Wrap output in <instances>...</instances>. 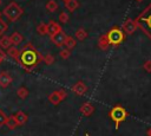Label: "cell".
I'll use <instances>...</instances> for the list:
<instances>
[{
    "mask_svg": "<svg viewBox=\"0 0 151 136\" xmlns=\"http://www.w3.org/2000/svg\"><path fill=\"white\" fill-rule=\"evenodd\" d=\"M109 45H110V43H109V40H107V37H106V35H101V37L99 38V40H98V46H99L101 50H106V48L109 47Z\"/></svg>",
    "mask_w": 151,
    "mask_h": 136,
    "instance_id": "19",
    "label": "cell"
},
{
    "mask_svg": "<svg viewBox=\"0 0 151 136\" xmlns=\"http://www.w3.org/2000/svg\"><path fill=\"white\" fill-rule=\"evenodd\" d=\"M110 118L116 123V129L119 128L120 122H123L127 117V111L122 105H114L110 111Z\"/></svg>",
    "mask_w": 151,
    "mask_h": 136,
    "instance_id": "4",
    "label": "cell"
},
{
    "mask_svg": "<svg viewBox=\"0 0 151 136\" xmlns=\"http://www.w3.org/2000/svg\"><path fill=\"white\" fill-rule=\"evenodd\" d=\"M24 13V9L17 4V2H11L8 4L5 9H4V14L5 17L9 20V21H15L20 18V15Z\"/></svg>",
    "mask_w": 151,
    "mask_h": 136,
    "instance_id": "3",
    "label": "cell"
},
{
    "mask_svg": "<svg viewBox=\"0 0 151 136\" xmlns=\"http://www.w3.org/2000/svg\"><path fill=\"white\" fill-rule=\"evenodd\" d=\"M37 31H38V33H39L40 35L46 34V33H47V24L40 22V24L38 25V27H37Z\"/></svg>",
    "mask_w": 151,
    "mask_h": 136,
    "instance_id": "24",
    "label": "cell"
},
{
    "mask_svg": "<svg viewBox=\"0 0 151 136\" xmlns=\"http://www.w3.org/2000/svg\"><path fill=\"white\" fill-rule=\"evenodd\" d=\"M146 135H147V136H151V127L146 130Z\"/></svg>",
    "mask_w": 151,
    "mask_h": 136,
    "instance_id": "32",
    "label": "cell"
},
{
    "mask_svg": "<svg viewBox=\"0 0 151 136\" xmlns=\"http://www.w3.org/2000/svg\"><path fill=\"white\" fill-rule=\"evenodd\" d=\"M11 45H12V43H11L9 37L5 35V37H1V38H0V48L7 50L8 47H11Z\"/></svg>",
    "mask_w": 151,
    "mask_h": 136,
    "instance_id": "18",
    "label": "cell"
},
{
    "mask_svg": "<svg viewBox=\"0 0 151 136\" xmlns=\"http://www.w3.org/2000/svg\"><path fill=\"white\" fill-rule=\"evenodd\" d=\"M72 91H73L76 95H78V96H83V95L87 91V86H86L83 82H77V83L72 86Z\"/></svg>",
    "mask_w": 151,
    "mask_h": 136,
    "instance_id": "9",
    "label": "cell"
},
{
    "mask_svg": "<svg viewBox=\"0 0 151 136\" xmlns=\"http://www.w3.org/2000/svg\"><path fill=\"white\" fill-rule=\"evenodd\" d=\"M0 5H1V0H0Z\"/></svg>",
    "mask_w": 151,
    "mask_h": 136,
    "instance_id": "34",
    "label": "cell"
},
{
    "mask_svg": "<svg viewBox=\"0 0 151 136\" xmlns=\"http://www.w3.org/2000/svg\"><path fill=\"white\" fill-rule=\"evenodd\" d=\"M136 24L151 39V4L140 13V15L136 20Z\"/></svg>",
    "mask_w": 151,
    "mask_h": 136,
    "instance_id": "2",
    "label": "cell"
},
{
    "mask_svg": "<svg viewBox=\"0 0 151 136\" xmlns=\"http://www.w3.org/2000/svg\"><path fill=\"white\" fill-rule=\"evenodd\" d=\"M64 1H67V0H64Z\"/></svg>",
    "mask_w": 151,
    "mask_h": 136,
    "instance_id": "36",
    "label": "cell"
},
{
    "mask_svg": "<svg viewBox=\"0 0 151 136\" xmlns=\"http://www.w3.org/2000/svg\"><path fill=\"white\" fill-rule=\"evenodd\" d=\"M59 56H60L63 59H67V58L71 56V52H70L68 48H64V50H61V51L59 52Z\"/></svg>",
    "mask_w": 151,
    "mask_h": 136,
    "instance_id": "27",
    "label": "cell"
},
{
    "mask_svg": "<svg viewBox=\"0 0 151 136\" xmlns=\"http://www.w3.org/2000/svg\"><path fill=\"white\" fill-rule=\"evenodd\" d=\"M59 31H61V27H60V25L57 24L55 21L51 20V21L47 24V33H48L51 37L54 35L55 33H58Z\"/></svg>",
    "mask_w": 151,
    "mask_h": 136,
    "instance_id": "11",
    "label": "cell"
},
{
    "mask_svg": "<svg viewBox=\"0 0 151 136\" xmlns=\"http://www.w3.org/2000/svg\"><path fill=\"white\" fill-rule=\"evenodd\" d=\"M85 136H88V135H87V134H86V135H85Z\"/></svg>",
    "mask_w": 151,
    "mask_h": 136,
    "instance_id": "35",
    "label": "cell"
},
{
    "mask_svg": "<svg viewBox=\"0 0 151 136\" xmlns=\"http://www.w3.org/2000/svg\"><path fill=\"white\" fill-rule=\"evenodd\" d=\"M136 1H143V0H136Z\"/></svg>",
    "mask_w": 151,
    "mask_h": 136,
    "instance_id": "33",
    "label": "cell"
},
{
    "mask_svg": "<svg viewBox=\"0 0 151 136\" xmlns=\"http://www.w3.org/2000/svg\"><path fill=\"white\" fill-rule=\"evenodd\" d=\"M9 39H11V43L15 46V45H19V44L22 41L24 37H22L19 32H13V33L9 35Z\"/></svg>",
    "mask_w": 151,
    "mask_h": 136,
    "instance_id": "15",
    "label": "cell"
},
{
    "mask_svg": "<svg viewBox=\"0 0 151 136\" xmlns=\"http://www.w3.org/2000/svg\"><path fill=\"white\" fill-rule=\"evenodd\" d=\"M17 95H18L19 98L25 99V98L28 97V90H27L25 86H20V88L17 90Z\"/></svg>",
    "mask_w": 151,
    "mask_h": 136,
    "instance_id": "21",
    "label": "cell"
},
{
    "mask_svg": "<svg viewBox=\"0 0 151 136\" xmlns=\"http://www.w3.org/2000/svg\"><path fill=\"white\" fill-rule=\"evenodd\" d=\"M76 37H77V39L78 40H84L86 37H87V32L84 30V28H79V30H77L76 31Z\"/></svg>",
    "mask_w": 151,
    "mask_h": 136,
    "instance_id": "23",
    "label": "cell"
},
{
    "mask_svg": "<svg viewBox=\"0 0 151 136\" xmlns=\"http://www.w3.org/2000/svg\"><path fill=\"white\" fill-rule=\"evenodd\" d=\"M14 117H15V121H17V123H18V125H24L27 121H28V116L24 112V111H18L15 115H14Z\"/></svg>",
    "mask_w": 151,
    "mask_h": 136,
    "instance_id": "13",
    "label": "cell"
},
{
    "mask_svg": "<svg viewBox=\"0 0 151 136\" xmlns=\"http://www.w3.org/2000/svg\"><path fill=\"white\" fill-rule=\"evenodd\" d=\"M5 58H6V54H5V52L2 51V48H0V64L5 60Z\"/></svg>",
    "mask_w": 151,
    "mask_h": 136,
    "instance_id": "31",
    "label": "cell"
},
{
    "mask_svg": "<svg viewBox=\"0 0 151 136\" xmlns=\"http://www.w3.org/2000/svg\"><path fill=\"white\" fill-rule=\"evenodd\" d=\"M6 119H7V115L0 109V128L6 124Z\"/></svg>",
    "mask_w": 151,
    "mask_h": 136,
    "instance_id": "28",
    "label": "cell"
},
{
    "mask_svg": "<svg viewBox=\"0 0 151 136\" xmlns=\"http://www.w3.org/2000/svg\"><path fill=\"white\" fill-rule=\"evenodd\" d=\"M57 8H58V4H57V1H54V0H50V1H47V4H46V9H47L48 12L53 13V12L57 11Z\"/></svg>",
    "mask_w": 151,
    "mask_h": 136,
    "instance_id": "22",
    "label": "cell"
},
{
    "mask_svg": "<svg viewBox=\"0 0 151 136\" xmlns=\"http://www.w3.org/2000/svg\"><path fill=\"white\" fill-rule=\"evenodd\" d=\"M64 45H65V46H66V48H68V50L74 48V46H76V40H74V38H73V37L67 35V37H66V39H65Z\"/></svg>",
    "mask_w": 151,
    "mask_h": 136,
    "instance_id": "20",
    "label": "cell"
},
{
    "mask_svg": "<svg viewBox=\"0 0 151 136\" xmlns=\"http://www.w3.org/2000/svg\"><path fill=\"white\" fill-rule=\"evenodd\" d=\"M12 83V77L9 76L8 72H1L0 73V86L1 88H7Z\"/></svg>",
    "mask_w": 151,
    "mask_h": 136,
    "instance_id": "12",
    "label": "cell"
},
{
    "mask_svg": "<svg viewBox=\"0 0 151 136\" xmlns=\"http://www.w3.org/2000/svg\"><path fill=\"white\" fill-rule=\"evenodd\" d=\"M42 60L46 65H52L54 63V57L52 54H46L45 57H42Z\"/></svg>",
    "mask_w": 151,
    "mask_h": 136,
    "instance_id": "25",
    "label": "cell"
},
{
    "mask_svg": "<svg viewBox=\"0 0 151 136\" xmlns=\"http://www.w3.org/2000/svg\"><path fill=\"white\" fill-rule=\"evenodd\" d=\"M66 37H67V35L65 34V32L59 31L58 33H55L54 35L51 37V40L54 43V45H57V46H61V45H64Z\"/></svg>",
    "mask_w": 151,
    "mask_h": 136,
    "instance_id": "8",
    "label": "cell"
},
{
    "mask_svg": "<svg viewBox=\"0 0 151 136\" xmlns=\"http://www.w3.org/2000/svg\"><path fill=\"white\" fill-rule=\"evenodd\" d=\"M143 69L146 71V72H151V60H146L143 65Z\"/></svg>",
    "mask_w": 151,
    "mask_h": 136,
    "instance_id": "30",
    "label": "cell"
},
{
    "mask_svg": "<svg viewBox=\"0 0 151 136\" xmlns=\"http://www.w3.org/2000/svg\"><path fill=\"white\" fill-rule=\"evenodd\" d=\"M66 96H67V93L65 90H57L48 95V102L53 105H58L59 103H61V101H64L66 98Z\"/></svg>",
    "mask_w": 151,
    "mask_h": 136,
    "instance_id": "6",
    "label": "cell"
},
{
    "mask_svg": "<svg viewBox=\"0 0 151 136\" xmlns=\"http://www.w3.org/2000/svg\"><path fill=\"white\" fill-rule=\"evenodd\" d=\"M106 37H107V40H109V43L111 44V45H119L123 40H124V33H123V31L120 30V28H118V27H113V28H111L110 31H109V33L106 34Z\"/></svg>",
    "mask_w": 151,
    "mask_h": 136,
    "instance_id": "5",
    "label": "cell"
},
{
    "mask_svg": "<svg viewBox=\"0 0 151 136\" xmlns=\"http://www.w3.org/2000/svg\"><path fill=\"white\" fill-rule=\"evenodd\" d=\"M79 6V2L77 0H67L65 1V7L70 11V12H74Z\"/></svg>",
    "mask_w": 151,
    "mask_h": 136,
    "instance_id": "17",
    "label": "cell"
},
{
    "mask_svg": "<svg viewBox=\"0 0 151 136\" xmlns=\"http://www.w3.org/2000/svg\"><path fill=\"white\" fill-rule=\"evenodd\" d=\"M5 125H7V128L11 129V130H13V129H15V128L18 127V123H17V121H15L14 115L7 116V119H6V124H5Z\"/></svg>",
    "mask_w": 151,
    "mask_h": 136,
    "instance_id": "16",
    "label": "cell"
},
{
    "mask_svg": "<svg viewBox=\"0 0 151 136\" xmlns=\"http://www.w3.org/2000/svg\"><path fill=\"white\" fill-rule=\"evenodd\" d=\"M8 28V26H7V24L0 18V35H2L5 32H6V30Z\"/></svg>",
    "mask_w": 151,
    "mask_h": 136,
    "instance_id": "29",
    "label": "cell"
},
{
    "mask_svg": "<svg viewBox=\"0 0 151 136\" xmlns=\"http://www.w3.org/2000/svg\"><path fill=\"white\" fill-rule=\"evenodd\" d=\"M79 111L81 112L83 116L88 117V116H91V115L94 112V106H93L92 104H90V103H84V104L80 106Z\"/></svg>",
    "mask_w": 151,
    "mask_h": 136,
    "instance_id": "10",
    "label": "cell"
},
{
    "mask_svg": "<svg viewBox=\"0 0 151 136\" xmlns=\"http://www.w3.org/2000/svg\"><path fill=\"white\" fill-rule=\"evenodd\" d=\"M42 60V56L33 47L31 43L26 44L19 53V64L26 71H32Z\"/></svg>",
    "mask_w": 151,
    "mask_h": 136,
    "instance_id": "1",
    "label": "cell"
},
{
    "mask_svg": "<svg viewBox=\"0 0 151 136\" xmlns=\"http://www.w3.org/2000/svg\"><path fill=\"white\" fill-rule=\"evenodd\" d=\"M123 31L126 33V34H132L136 30H137V24H136V21H133L132 19H127V20H125L124 21V24H123Z\"/></svg>",
    "mask_w": 151,
    "mask_h": 136,
    "instance_id": "7",
    "label": "cell"
},
{
    "mask_svg": "<svg viewBox=\"0 0 151 136\" xmlns=\"http://www.w3.org/2000/svg\"><path fill=\"white\" fill-rule=\"evenodd\" d=\"M19 53H20V51L15 46H11V47L7 48V56H9L17 63H19Z\"/></svg>",
    "mask_w": 151,
    "mask_h": 136,
    "instance_id": "14",
    "label": "cell"
},
{
    "mask_svg": "<svg viewBox=\"0 0 151 136\" xmlns=\"http://www.w3.org/2000/svg\"><path fill=\"white\" fill-rule=\"evenodd\" d=\"M59 21H60L61 24H66V22L68 21V14H67L66 12H61V13L59 14Z\"/></svg>",
    "mask_w": 151,
    "mask_h": 136,
    "instance_id": "26",
    "label": "cell"
}]
</instances>
